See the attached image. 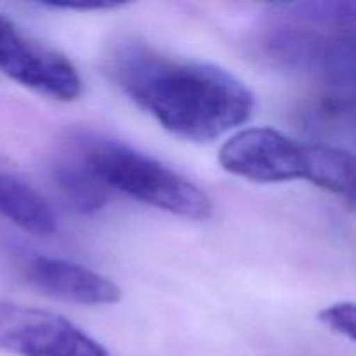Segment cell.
<instances>
[{"label":"cell","mask_w":356,"mask_h":356,"mask_svg":"<svg viewBox=\"0 0 356 356\" xmlns=\"http://www.w3.org/2000/svg\"><path fill=\"white\" fill-rule=\"evenodd\" d=\"M0 350L17 356H110L70 320L14 302H0Z\"/></svg>","instance_id":"6"},{"label":"cell","mask_w":356,"mask_h":356,"mask_svg":"<svg viewBox=\"0 0 356 356\" xmlns=\"http://www.w3.org/2000/svg\"><path fill=\"white\" fill-rule=\"evenodd\" d=\"M313 143H301L277 129L252 127L233 134L219 149V163L233 176L254 183H289L309 177Z\"/></svg>","instance_id":"4"},{"label":"cell","mask_w":356,"mask_h":356,"mask_svg":"<svg viewBox=\"0 0 356 356\" xmlns=\"http://www.w3.org/2000/svg\"><path fill=\"white\" fill-rule=\"evenodd\" d=\"M0 72L26 89L58 101H75L82 79L61 52L40 44L0 14Z\"/></svg>","instance_id":"5"},{"label":"cell","mask_w":356,"mask_h":356,"mask_svg":"<svg viewBox=\"0 0 356 356\" xmlns=\"http://www.w3.org/2000/svg\"><path fill=\"white\" fill-rule=\"evenodd\" d=\"M355 2H298L271 7L263 47L292 70L316 73L343 89L355 80Z\"/></svg>","instance_id":"2"},{"label":"cell","mask_w":356,"mask_h":356,"mask_svg":"<svg viewBox=\"0 0 356 356\" xmlns=\"http://www.w3.org/2000/svg\"><path fill=\"white\" fill-rule=\"evenodd\" d=\"M54 183L66 202L82 214H94L108 202V188L76 155L54 167Z\"/></svg>","instance_id":"9"},{"label":"cell","mask_w":356,"mask_h":356,"mask_svg":"<svg viewBox=\"0 0 356 356\" xmlns=\"http://www.w3.org/2000/svg\"><path fill=\"white\" fill-rule=\"evenodd\" d=\"M106 66L132 103L186 141H214L252 117L256 101L249 87L211 63L124 40L111 49Z\"/></svg>","instance_id":"1"},{"label":"cell","mask_w":356,"mask_h":356,"mask_svg":"<svg viewBox=\"0 0 356 356\" xmlns=\"http://www.w3.org/2000/svg\"><path fill=\"white\" fill-rule=\"evenodd\" d=\"M0 216L35 235H52L58 218L51 204L28 181L0 167Z\"/></svg>","instance_id":"8"},{"label":"cell","mask_w":356,"mask_h":356,"mask_svg":"<svg viewBox=\"0 0 356 356\" xmlns=\"http://www.w3.org/2000/svg\"><path fill=\"white\" fill-rule=\"evenodd\" d=\"M49 7H59V9H75V10H99V9H113L118 3H47Z\"/></svg>","instance_id":"12"},{"label":"cell","mask_w":356,"mask_h":356,"mask_svg":"<svg viewBox=\"0 0 356 356\" xmlns=\"http://www.w3.org/2000/svg\"><path fill=\"white\" fill-rule=\"evenodd\" d=\"M353 153L332 145L313 143L312 170H309L308 177L309 183L346 198L348 204L353 205Z\"/></svg>","instance_id":"10"},{"label":"cell","mask_w":356,"mask_h":356,"mask_svg":"<svg viewBox=\"0 0 356 356\" xmlns=\"http://www.w3.org/2000/svg\"><path fill=\"white\" fill-rule=\"evenodd\" d=\"M318 320L332 332L355 341V302H334L318 313Z\"/></svg>","instance_id":"11"},{"label":"cell","mask_w":356,"mask_h":356,"mask_svg":"<svg viewBox=\"0 0 356 356\" xmlns=\"http://www.w3.org/2000/svg\"><path fill=\"white\" fill-rule=\"evenodd\" d=\"M24 277L45 296L75 305H115L122 298L120 287L110 278L59 257H30L24 263Z\"/></svg>","instance_id":"7"},{"label":"cell","mask_w":356,"mask_h":356,"mask_svg":"<svg viewBox=\"0 0 356 356\" xmlns=\"http://www.w3.org/2000/svg\"><path fill=\"white\" fill-rule=\"evenodd\" d=\"M75 155L108 188L184 219L202 221L212 214L205 191L146 153L106 138H86Z\"/></svg>","instance_id":"3"}]
</instances>
